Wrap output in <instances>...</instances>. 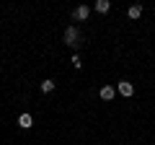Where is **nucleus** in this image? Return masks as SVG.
<instances>
[{"label": "nucleus", "instance_id": "6", "mask_svg": "<svg viewBox=\"0 0 155 145\" xmlns=\"http://www.w3.org/2000/svg\"><path fill=\"white\" fill-rule=\"evenodd\" d=\"M127 16H129V18H140V16H142V5H129Z\"/></svg>", "mask_w": 155, "mask_h": 145}, {"label": "nucleus", "instance_id": "2", "mask_svg": "<svg viewBox=\"0 0 155 145\" xmlns=\"http://www.w3.org/2000/svg\"><path fill=\"white\" fill-rule=\"evenodd\" d=\"M116 91H119L122 96H127V99H129V96L134 93V86L129 83V80H119V86H116Z\"/></svg>", "mask_w": 155, "mask_h": 145}, {"label": "nucleus", "instance_id": "4", "mask_svg": "<svg viewBox=\"0 0 155 145\" xmlns=\"http://www.w3.org/2000/svg\"><path fill=\"white\" fill-rule=\"evenodd\" d=\"M18 127H21V130L34 127V119H31V114H21V117H18Z\"/></svg>", "mask_w": 155, "mask_h": 145}, {"label": "nucleus", "instance_id": "8", "mask_svg": "<svg viewBox=\"0 0 155 145\" xmlns=\"http://www.w3.org/2000/svg\"><path fill=\"white\" fill-rule=\"evenodd\" d=\"M109 8H111L109 0H98V3H96V11L98 13H109Z\"/></svg>", "mask_w": 155, "mask_h": 145}, {"label": "nucleus", "instance_id": "7", "mask_svg": "<svg viewBox=\"0 0 155 145\" xmlns=\"http://www.w3.org/2000/svg\"><path fill=\"white\" fill-rule=\"evenodd\" d=\"M39 88L44 91V93H52V91H54V80H49V78L41 80V86H39Z\"/></svg>", "mask_w": 155, "mask_h": 145}, {"label": "nucleus", "instance_id": "5", "mask_svg": "<svg viewBox=\"0 0 155 145\" xmlns=\"http://www.w3.org/2000/svg\"><path fill=\"white\" fill-rule=\"evenodd\" d=\"M98 96H101V99H104V101H111V99H114V96H116V91L111 88V86H104V88L98 91Z\"/></svg>", "mask_w": 155, "mask_h": 145}, {"label": "nucleus", "instance_id": "9", "mask_svg": "<svg viewBox=\"0 0 155 145\" xmlns=\"http://www.w3.org/2000/svg\"><path fill=\"white\" fill-rule=\"evenodd\" d=\"M70 62H72L75 67H80V65H83V62H80V55H72V60H70Z\"/></svg>", "mask_w": 155, "mask_h": 145}, {"label": "nucleus", "instance_id": "3", "mask_svg": "<svg viewBox=\"0 0 155 145\" xmlns=\"http://www.w3.org/2000/svg\"><path fill=\"white\" fill-rule=\"evenodd\" d=\"M72 16H75V21H85V18L91 16V8H88V5H78Z\"/></svg>", "mask_w": 155, "mask_h": 145}, {"label": "nucleus", "instance_id": "1", "mask_svg": "<svg viewBox=\"0 0 155 145\" xmlns=\"http://www.w3.org/2000/svg\"><path fill=\"white\" fill-rule=\"evenodd\" d=\"M65 44L67 47H80V31L75 26H67L65 29Z\"/></svg>", "mask_w": 155, "mask_h": 145}]
</instances>
